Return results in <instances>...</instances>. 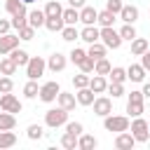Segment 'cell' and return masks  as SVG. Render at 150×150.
Instances as JSON below:
<instances>
[{"mask_svg": "<svg viewBox=\"0 0 150 150\" xmlns=\"http://www.w3.org/2000/svg\"><path fill=\"white\" fill-rule=\"evenodd\" d=\"M98 40L108 47V49H120L122 47V38H120V30H115L112 26H103L101 30H98Z\"/></svg>", "mask_w": 150, "mask_h": 150, "instance_id": "obj_1", "label": "cell"}, {"mask_svg": "<svg viewBox=\"0 0 150 150\" xmlns=\"http://www.w3.org/2000/svg\"><path fill=\"white\" fill-rule=\"evenodd\" d=\"M66 122H68V110H63L61 105L45 112V124H47L49 129H59V127H63Z\"/></svg>", "mask_w": 150, "mask_h": 150, "instance_id": "obj_2", "label": "cell"}, {"mask_svg": "<svg viewBox=\"0 0 150 150\" xmlns=\"http://www.w3.org/2000/svg\"><path fill=\"white\" fill-rule=\"evenodd\" d=\"M103 127H105V131H115V134H120V131H127L129 129V117H124V115H105L103 117Z\"/></svg>", "mask_w": 150, "mask_h": 150, "instance_id": "obj_3", "label": "cell"}, {"mask_svg": "<svg viewBox=\"0 0 150 150\" xmlns=\"http://www.w3.org/2000/svg\"><path fill=\"white\" fill-rule=\"evenodd\" d=\"M45 68H47V61L42 56H30L28 63H26V75L28 80H40L45 75Z\"/></svg>", "mask_w": 150, "mask_h": 150, "instance_id": "obj_4", "label": "cell"}, {"mask_svg": "<svg viewBox=\"0 0 150 150\" xmlns=\"http://www.w3.org/2000/svg\"><path fill=\"white\" fill-rule=\"evenodd\" d=\"M129 127H131V136L136 138V143H148V138H150V127H148V122H145L143 117H134V122H131Z\"/></svg>", "mask_w": 150, "mask_h": 150, "instance_id": "obj_5", "label": "cell"}, {"mask_svg": "<svg viewBox=\"0 0 150 150\" xmlns=\"http://www.w3.org/2000/svg\"><path fill=\"white\" fill-rule=\"evenodd\" d=\"M59 91H61V87H59V82H45V84L40 87V91H38V96H40V101H45V103H52V101H56V96H59Z\"/></svg>", "mask_w": 150, "mask_h": 150, "instance_id": "obj_6", "label": "cell"}, {"mask_svg": "<svg viewBox=\"0 0 150 150\" xmlns=\"http://www.w3.org/2000/svg\"><path fill=\"white\" fill-rule=\"evenodd\" d=\"M0 110H7V112H21V101L12 94V91H7V94H2L0 96Z\"/></svg>", "mask_w": 150, "mask_h": 150, "instance_id": "obj_7", "label": "cell"}, {"mask_svg": "<svg viewBox=\"0 0 150 150\" xmlns=\"http://www.w3.org/2000/svg\"><path fill=\"white\" fill-rule=\"evenodd\" d=\"M94 115H98V117H105V115H110L112 112V98H108V96H98V98H94Z\"/></svg>", "mask_w": 150, "mask_h": 150, "instance_id": "obj_8", "label": "cell"}, {"mask_svg": "<svg viewBox=\"0 0 150 150\" xmlns=\"http://www.w3.org/2000/svg\"><path fill=\"white\" fill-rule=\"evenodd\" d=\"M66 66H68V56H63L61 52H54V54L47 59V68H49L52 73H61Z\"/></svg>", "mask_w": 150, "mask_h": 150, "instance_id": "obj_9", "label": "cell"}, {"mask_svg": "<svg viewBox=\"0 0 150 150\" xmlns=\"http://www.w3.org/2000/svg\"><path fill=\"white\" fill-rule=\"evenodd\" d=\"M136 145V138L131 136V131L127 129V131H120L117 136H115V148L117 150H131Z\"/></svg>", "mask_w": 150, "mask_h": 150, "instance_id": "obj_10", "label": "cell"}, {"mask_svg": "<svg viewBox=\"0 0 150 150\" xmlns=\"http://www.w3.org/2000/svg\"><path fill=\"white\" fill-rule=\"evenodd\" d=\"M19 35H12V33H5V35H0V56L2 54H9L12 49H16L19 47Z\"/></svg>", "mask_w": 150, "mask_h": 150, "instance_id": "obj_11", "label": "cell"}, {"mask_svg": "<svg viewBox=\"0 0 150 150\" xmlns=\"http://www.w3.org/2000/svg\"><path fill=\"white\" fill-rule=\"evenodd\" d=\"M120 19H122L124 23H136V21H138V7H136V5H122Z\"/></svg>", "mask_w": 150, "mask_h": 150, "instance_id": "obj_12", "label": "cell"}, {"mask_svg": "<svg viewBox=\"0 0 150 150\" xmlns=\"http://www.w3.org/2000/svg\"><path fill=\"white\" fill-rule=\"evenodd\" d=\"M96 16H98V9H94V7H89V5L80 7V21H82L84 26H94V23H96Z\"/></svg>", "mask_w": 150, "mask_h": 150, "instance_id": "obj_13", "label": "cell"}, {"mask_svg": "<svg viewBox=\"0 0 150 150\" xmlns=\"http://www.w3.org/2000/svg\"><path fill=\"white\" fill-rule=\"evenodd\" d=\"M145 68L141 66V63H131L129 68H127V80H131V82H143L145 80Z\"/></svg>", "mask_w": 150, "mask_h": 150, "instance_id": "obj_14", "label": "cell"}, {"mask_svg": "<svg viewBox=\"0 0 150 150\" xmlns=\"http://www.w3.org/2000/svg\"><path fill=\"white\" fill-rule=\"evenodd\" d=\"M89 89H91L94 94H103V91L108 89L105 75H96V73H94V77H89Z\"/></svg>", "mask_w": 150, "mask_h": 150, "instance_id": "obj_15", "label": "cell"}, {"mask_svg": "<svg viewBox=\"0 0 150 150\" xmlns=\"http://www.w3.org/2000/svg\"><path fill=\"white\" fill-rule=\"evenodd\" d=\"M56 101H59V105L63 108V110H73L75 108V103H77V98H75V94H70V91H59V96H56Z\"/></svg>", "mask_w": 150, "mask_h": 150, "instance_id": "obj_16", "label": "cell"}, {"mask_svg": "<svg viewBox=\"0 0 150 150\" xmlns=\"http://www.w3.org/2000/svg\"><path fill=\"white\" fill-rule=\"evenodd\" d=\"M45 9H33V12H28V26H33L35 30L38 28H42L45 26Z\"/></svg>", "mask_w": 150, "mask_h": 150, "instance_id": "obj_17", "label": "cell"}, {"mask_svg": "<svg viewBox=\"0 0 150 150\" xmlns=\"http://www.w3.org/2000/svg\"><path fill=\"white\" fill-rule=\"evenodd\" d=\"M98 30L101 28H96V23L94 26H84L82 30H80V40H84V42H98Z\"/></svg>", "mask_w": 150, "mask_h": 150, "instance_id": "obj_18", "label": "cell"}, {"mask_svg": "<svg viewBox=\"0 0 150 150\" xmlns=\"http://www.w3.org/2000/svg\"><path fill=\"white\" fill-rule=\"evenodd\" d=\"M87 54H89V56H91V59L96 61V59H103V56L108 54V47H105V45H103V42L98 40V42H91V45H89Z\"/></svg>", "mask_w": 150, "mask_h": 150, "instance_id": "obj_19", "label": "cell"}, {"mask_svg": "<svg viewBox=\"0 0 150 150\" xmlns=\"http://www.w3.org/2000/svg\"><path fill=\"white\" fill-rule=\"evenodd\" d=\"M96 145H98L96 136H91V134H80V136H77V148H80V150H91V148H96Z\"/></svg>", "mask_w": 150, "mask_h": 150, "instance_id": "obj_20", "label": "cell"}, {"mask_svg": "<svg viewBox=\"0 0 150 150\" xmlns=\"http://www.w3.org/2000/svg\"><path fill=\"white\" fill-rule=\"evenodd\" d=\"M61 19H63V23H66V26H75V23L80 21V9L68 7V9H63V12H61Z\"/></svg>", "mask_w": 150, "mask_h": 150, "instance_id": "obj_21", "label": "cell"}, {"mask_svg": "<svg viewBox=\"0 0 150 150\" xmlns=\"http://www.w3.org/2000/svg\"><path fill=\"white\" fill-rule=\"evenodd\" d=\"M75 98H77L80 105H91V103H94V91H91L89 87H82V89H77Z\"/></svg>", "mask_w": 150, "mask_h": 150, "instance_id": "obj_22", "label": "cell"}, {"mask_svg": "<svg viewBox=\"0 0 150 150\" xmlns=\"http://www.w3.org/2000/svg\"><path fill=\"white\" fill-rule=\"evenodd\" d=\"M12 145H16V134H14L12 129H5V131H0V150H5V148H12Z\"/></svg>", "mask_w": 150, "mask_h": 150, "instance_id": "obj_23", "label": "cell"}, {"mask_svg": "<svg viewBox=\"0 0 150 150\" xmlns=\"http://www.w3.org/2000/svg\"><path fill=\"white\" fill-rule=\"evenodd\" d=\"M14 127H16V115L2 110V112H0V131H5V129H14Z\"/></svg>", "mask_w": 150, "mask_h": 150, "instance_id": "obj_24", "label": "cell"}, {"mask_svg": "<svg viewBox=\"0 0 150 150\" xmlns=\"http://www.w3.org/2000/svg\"><path fill=\"white\" fill-rule=\"evenodd\" d=\"M148 47H150V42H148L145 38H138V35H136V38L131 40V54H134V56H141Z\"/></svg>", "mask_w": 150, "mask_h": 150, "instance_id": "obj_25", "label": "cell"}, {"mask_svg": "<svg viewBox=\"0 0 150 150\" xmlns=\"http://www.w3.org/2000/svg\"><path fill=\"white\" fill-rule=\"evenodd\" d=\"M9 56H12V61H14L19 68H21V66L26 68V63H28V59H30V56H28V52H26V49H19V47H16V49H12V52H9Z\"/></svg>", "mask_w": 150, "mask_h": 150, "instance_id": "obj_26", "label": "cell"}, {"mask_svg": "<svg viewBox=\"0 0 150 150\" xmlns=\"http://www.w3.org/2000/svg\"><path fill=\"white\" fill-rule=\"evenodd\" d=\"M63 26H66V23H63L61 16H47V19H45V28L52 30V33H61Z\"/></svg>", "mask_w": 150, "mask_h": 150, "instance_id": "obj_27", "label": "cell"}, {"mask_svg": "<svg viewBox=\"0 0 150 150\" xmlns=\"http://www.w3.org/2000/svg\"><path fill=\"white\" fill-rule=\"evenodd\" d=\"M16 68H19V66L12 61V56H2V59H0V73H2V75H14Z\"/></svg>", "mask_w": 150, "mask_h": 150, "instance_id": "obj_28", "label": "cell"}, {"mask_svg": "<svg viewBox=\"0 0 150 150\" xmlns=\"http://www.w3.org/2000/svg\"><path fill=\"white\" fill-rule=\"evenodd\" d=\"M28 23V9H21V12H16V14H12V28H21V26H26Z\"/></svg>", "mask_w": 150, "mask_h": 150, "instance_id": "obj_29", "label": "cell"}, {"mask_svg": "<svg viewBox=\"0 0 150 150\" xmlns=\"http://www.w3.org/2000/svg\"><path fill=\"white\" fill-rule=\"evenodd\" d=\"M61 38H63L66 42H75V40H80V30H77L75 26H63V28H61Z\"/></svg>", "mask_w": 150, "mask_h": 150, "instance_id": "obj_30", "label": "cell"}, {"mask_svg": "<svg viewBox=\"0 0 150 150\" xmlns=\"http://www.w3.org/2000/svg\"><path fill=\"white\" fill-rule=\"evenodd\" d=\"M110 68H112V66H110V61H108L105 56L94 61V73H96V75H108V73H110Z\"/></svg>", "mask_w": 150, "mask_h": 150, "instance_id": "obj_31", "label": "cell"}, {"mask_svg": "<svg viewBox=\"0 0 150 150\" xmlns=\"http://www.w3.org/2000/svg\"><path fill=\"white\" fill-rule=\"evenodd\" d=\"M96 23H98L101 28H103V26H112V23H115V14H112V12H108V9H103V12H98Z\"/></svg>", "mask_w": 150, "mask_h": 150, "instance_id": "obj_32", "label": "cell"}, {"mask_svg": "<svg viewBox=\"0 0 150 150\" xmlns=\"http://www.w3.org/2000/svg\"><path fill=\"white\" fill-rule=\"evenodd\" d=\"M127 112H129V117H141L143 115V101H127Z\"/></svg>", "mask_w": 150, "mask_h": 150, "instance_id": "obj_33", "label": "cell"}, {"mask_svg": "<svg viewBox=\"0 0 150 150\" xmlns=\"http://www.w3.org/2000/svg\"><path fill=\"white\" fill-rule=\"evenodd\" d=\"M61 12H63V7H61L56 0H49V2L45 5V16H61Z\"/></svg>", "mask_w": 150, "mask_h": 150, "instance_id": "obj_34", "label": "cell"}, {"mask_svg": "<svg viewBox=\"0 0 150 150\" xmlns=\"http://www.w3.org/2000/svg\"><path fill=\"white\" fill-rule=\"evenodd\" d=\"M108 75H110V82H122L124 84V80H127V70L120 68V66H112Z\"/></svg>", "mask_w": 150, "mask_h": 150, "instance_id": "obj_35", "label": "cell"}, {"mask_svg": "<svg viewBox=\"0 0 150 150\" xmlns=\"http://www.w3.org/2000/svg\"><path fill=\"white\" fill-rule=\"evenodd\" d=\"M38 91H40L38 80H28V82L23 84V96H26V98H35V96H38Z\"/></svg>", "mask_w": 150, "mask_h": 150, "instance_id": "obj_36", "label": "cell"}, {"mask_svg": "<svg viewBox=\"0 0 150 150\" xmlns=\"http://www.w3.org/2000/svg\"><path fill=\"white\" fill-rule=\"evenodd\" d=\"M61 145H63L66 150H75V148H77V136L70 134V131H66V134L61 136Z\"/></svg>", "mask_w": 150, "mask_h": 150, "instance_id": "obj_37", "label": "cell"}, {"mask_svg": "<svg viewBox=\"0 0 150 150\" xmlns=\"http://www.w3.org/2000/svg\"><path fill=\"white\" fill-rule=\"evenodd\" d=\"M26 134H28V138H30V141H40V138L45 136V129H42L40 124H28Z\"/></svg>", "mask_w": 150, "mask_h": 150, "instance_id": "obj_38", "label": "cell"}, {"mask_svg": "<svg viewBox=\"0 0 150 150\" xmlns=\"http://www.w3.org/2000/svg\"><path fill=\"white\" fill-rule=\"evenodd\" d=\"M120 38H122V40H129V42H131V40L136 38V28H134V23H124V26L120 28Z\"/></svg>", "mask_w": 150, "mask_h": 150, "instance_id": "obj_39", "label": "cell"}, {"mask_svg": "<svg viewBox=\"0 0 150 150\" xmlns=\"http://www.w3.org/2000/svg\"><path fill=\"white\" fill-rule=\"evenodd\" d=\"M105 91L112 94V98H120V96H124V84H122V82H110Z\"/></svg>", "mask_w": 150, "mask_h": 150, "instance_id": "obj_40", "label": "cell"}, {"mask_svg": "<svg viewBox=\"0 0 150 150\" xmlns=\"http://www.w3.org/2000/svg\"><path fill=\"white\" fill-rule=\"evenodd\" d=\"M73 84H75V89L89 87V73H82V70H80V75H75V77H73Z\"/></svg>", "mask_w": 150, "mask_h": 150, "instance_id": "obj_41", "label": "cell"}, {"mask_svg": "<svg viewBox=\"0 0 150 150\" xmlns=\"http://www.w3.org/2000/svg\"><path fill=\"white\" fill-rule=\"evenodd\" d=\"M5 9H7L9 14H16V12L26 9V5H23L21 0H7V2H5Z\"/></svg>", "mask_w": 150, "mask_h": 150, "instance_id": "obj_42", "label": "cell"}, {"mask_svg": "<svg viewBox=\"0 0 150 150\" xmlns=\"http://www.w3.org/2000/svg\"><path fill=\"white\" fill-rule=\"evenodd\" d=\"M19 38H21V40H26V42H28V40H33V38H35V28H33V26H28V23H26V26H21V28H19Z\"/></svg>", "mask_w": 150, "mask_h": 150, "instance_id": "obj_43", "label": "cell"}, {"mask_svg": "<svg viewBox=\"0 0 150 150\" xmlns=\"http://www.w3.org/2000/svg\"><path fill=\"white\" fill-rule=\"evenodd\" d=\"M77 68H80L82 73H94V59H91V56L87 54V56H84V59H82V61L77 63Z\"/></svg>", "mask_w": 150, "mask_h": 150, "instance_id": "obj_44", "label": "cell"}, {"mask_svg": "<svg viewBox=\"0 0 150 150\" xmlns=\"http://www.w3.org/2000/svg\"><path fill=\"white\" fill-rule=\"evenodd\" d=\"M12 89H14L12 77H9V75H2V77H0V94H7V91H12Z\"/></svg>", "mask_w": 150, "mask_h": 150, "instance_id": "obj_45", "label": "cell"}, {"mask_svg": "<svg viewBox=\"0 0 150 150\" xmlns=\"http://www.w3.org/2000/svg\"><path fill=\"white\" fill-rule=\"evenodd\" d=\"M68 56H70V61H73V63L77 66V63H80V61H82V59L87 56V52H84V49H80V47H75V49H73V52H70Z\"/></svg>", "mask_w": 150, "mask_h": 150, "instance_id": "obj_46", "label": "cell"}, {"mask_svg": "<svg viewBox=\"0 0 150 150\" xmlns=\"http://www.w3.org/2000/svg\"><path fill=\"white\" fill-rule=\"evenodd\" d=\"M66 131H70V134H75V136H80V134L84 131V127H82V122H66Z\"/></svg>", "mask_w": 150, "mask_h": 150, "instance_id": "obj_47", "label": "cell"}, {"mask_svg": "<svg viewBox=\"0 0 150 150\" xmlns=\"http://www.w3.org/2000/svg\"><path fill=\"white\" fill-rule=\"evenodd\" d=\"M105 9L112 12V14H120V9H122V0H105Z\"/></svg>", "mask_w": 150, "mask_h": 150, "instance_id": "obj_48", "label": "cell"}, {"mask_svg": "<svg viewBox=\"0 0 150 150\" xmlns=\"http://www.w3.org/2000/svg\"><path fill=\"white\" fill-rule=\"evenodd\" d=\"M141 56H143V59H141V66H143L145 70H150V47H148V49H145Z\"/></svg>", "mask_w": 150, "mask_h": 150, "instance_id": "obj_49", "label": "cell"}, {"mask_svg": "<svg viewBox=\"0 0 150 150\" xmlns=\"http://www.w3.org/2000/svg\"><path fill=\"white\" fill-rule=\"evenodd\" d=\"M9 28H12V21H7V19H0V35L9 33Z\"/></svg>", "mask_w": 150, "mask_h": 150, "instance_id": "obj_50", "label": "cell"}, {"mask_svg": "<svg viewBox=\"0 0 150 150\" xmlns=\"http://www.w3.org/2000/svg\"><path fill=\"white\" fill-rule=\"evenodd\" d=\"M127 101H143V91H131Z\"/></svg>", "mask_w": 150, "mask_h": 150, "instance_id": "obj_51", "label": "cell"}, {"mask_svg": "<svg viewBox=\"0 0 150 150\" xmlns=\"http://www.w3.org/2000/svg\"><path fill=\"white\" fill-rule=\"evenodd\" d=\"M68 2H70V7H75V9L84 7V0H68Z\"/></svg>", "mask_w": 150, "mask_h": 150, "instance_id": "obj_52", "label": "cell"}, {"mask_svg": "<svg viewBox=\"0 0 150 150\" xmlns=\"http://www.w3.org/2000/svg\"><path fill=\"white\" fill-rule=\"evenodd\" d=\"M143 98H150V82L143 87Z\"/></svg>", "mask_w": 150, "mask_h": 150, "instance_id": "obj_53", "label": "cell"}, {"mask_svg": "<svg viewBox=\"0 0 150 150\" xmlns=\"http://www.w3.org/2000/svg\"><path fill=\"white\" fill-rule=\"evenodd\" d=\"M21 2H23V5H30V2H35V0H21Z\"/></svg>", "mask_w": 150, "mask_h": 150, "instance_id": "obj_54", "label": "cell"}, {"mask_svg": "<svg viewBox=\"0 0 150 150\" xmlns=\"http://www.w3.org/2000/svg\"><path fill=\"white\" fill-rule=\"evenodd\" d=\"M0 77H2V73H0Z\"/></svg>", "mask_w": 150, "mask_h": 150, "instance_id": "obj_55", "label": "cell"}, {"mask_svg": "<svg viewBox=\"0 0 150 150\" xmlns=\"http://www.w3.org/2000/svg\"><path fill=\"white\" fill-rule=\"evenodd\" d=\"M148 127H150V124H148Z\"/></svg>", "mask_w": 150, "mask_h": 150, "instance_id": "obj_56", "label": "cell"}]
</instances>
